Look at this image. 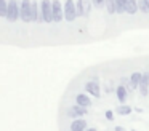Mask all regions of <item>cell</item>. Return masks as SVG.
Segmentation results:
<instances>
[{
    "mask_svg": "<svg viewBox=\"0 0 149 131\" xmlns=\"http://www.w3.org/2000/svg\"><path fill=\"white\" fill-rule=\"evenodd\" d=\"M125 0H116V13L122 15V13H125Z\"/></svg>",
    "mask_w": 149,
    "mask_h": 131,
    "instance_id": "cell-16",
    "label": "cell"
},
{
    "mask_svg": "<svg viewBox=\"0 0 149 131\" xmlns=\"http://www.w3.org/2000/svg\"><path fill=\"white\" fill-rule=\"evenodd\" d=\"M85 93L95 96V98H100L101 96V88H100V85H98V82L90 80V82L85 83Z\"/></svg>",
    "mask_w": 149,
    "mask_h": 131,
    "instance_id": "cell-7",
    "label": "cell"
},
{
    "mask_svg": "<svg viewBox=\"0 0 149 131\" xmlns=\"http://www.w3.org/2000/svg\"><path fill=\"white\" fill-rule=\"evenodd\" d=\"M52 10H53V22H61L64 18V8L61 6L59 0H52Z\"/></svg>",
    "mask_w": 149,
    "mask_h": 131,
    "instance_id": "cell-6",
    "label": "cell"
},
{
    "mask_svg": "<svg viewBox=\"0 0 149 131\" xmlns=\"http://www.w3.org/2000/svg\"><path fill=\"white\" fill-rule=\"evenodd\" d=\"M19 18V3L18 0H8V10H7V19L10 22L18 21Z\"/></svg>",
    "mask_w": 149,
    "mask_h": 131,
    "instance_id": "cell-2",
    "label": "cell"
},
{
    "mask_svg": "<svg viewBox=\"0 0 149 131\" xmlns=\"http://www.w3.org/2000/svg\"><path fill=\"white\" fill-rule=\"evenodd\" d=\"M40 10L45 22H53V10H52V0H42L40 2Z\"/></svg>",
    "mask_w": 149,
    "mask_h": 131,
    "instance_id": "cell-4",
    "label": "cell"
},
{
    "mask_svg": "<svg viewBox=\"0 0 149 131\" xmlns=\"http://www.w3.org/2000/svg\"><path fill=\"white\" fill-rule=\"evenodd\" d=\"M75 10H77V16H85L84 0H75Z\"/></svg>",
    "mask_w": 149,
    "mask_h": 131,
    "instance_id": "cell-15",
    "label": "cell"
},
{
    "mask_svg": "<svg viewBox=\"0 0 149 131\" xmlns=\"http://www.w3.org/2000/svg\"><path fill=\"white\" fill-rule=\"evenodd\" d=\"M106 118H107V120H112V118H114L112 110H106Z\"/></svg>",
    "mask_w": 149,
    "mask_h": 131,
    "instance_id": "cell-22",
    "label": "cell"
},
{
    "mask_svg": "<svg viewBox=\"0 0 149 131\" xmlns=\"http://www.w3.org/2000/svg\"><path fill=\"white\" fill-rule=\"evenodd\" d=\"M132 131H136V130H132Z\"/></svg>",
    "mask_w": 149,
    "mask_h": 131,
    "instance_id": "cell-26",
    "label": "cell"
},
{
    "mask_svg": "<svg viewBox=\"0 0 149 131\" xmlns=\"http://www.w3.org/2000/svg\"><path fill=\"white\" fill-rule=\"evenodd\" d=\"M104 5L107 8V13H111V15L116 13V0H104Z\"/></svg>",
    "mask_w": 149,
    "mask_h": 131,
    "instance_id": "cell-17",
    "label": "cell"
},
{
    "mask_svg": "<svg viewBox=\"0 0 149 131\" xmlns=\"http://www.w3.org/2000/svg\"><path fill=\"white\" fill-rule=\"evenodd\" d=\"M116 94H117V99H119L120 104H125V101H127V94H128V91H127V88L122 85V83H120V85L116 88Z\"/></svg>",
    "mask_w": 149,
    "mask_h": 131,
    "instance_id": "cell-11",
    "label": "cell"
},
{
    "mask_svg": "<svg viewBox=\"0 0 149 131\" xmlns=\"http://www.w3.org/2000/svg\"><path fill=\"white\" fill-rule=\"evenodd\" d=\"M7 10H8V2L0 0V18H7Z\"/></svg>",
    "mask_w": 149,
    "mask_h": 131,
    "instance_id": "cell-18",
    "label": "cell"
},
{
    "mask_svg": "<svg viewBox=\"0 0 149 131\" xmlns=\"http://www.w3.org/2000/svg\"><path fill=\"white\" fill-rule=\"evenodd\" d=\"M114 130H116V131H127L123 126H114Z\"/></svg>",
    "mask_w": 149,
    "mask_h": 131,
    "instance_id": "cell-23",
    "label": "cell"
},
{
    "mask_svg": "<svg viewBox=\"0 0 149 131\" xmlns=\"http://www.w3.org/2000/svg\"><path fill=\"white\" fill-rule=\"evenodd\" d=\"M91 3H93V6H96V8H103L104 6V0H91Z\"/></svg>",
    "mask_w": 149,
    "mask_h": 131,
    "instance_id": "cell-20",
    "label": "cell"
},
{
    "mask_svg": "<svg viewBox=\"0 0 149 131\" xmlns=\"http://www.w3.org/2000/svg\"><path fill=\"white\" fill-rule=\"evenodd\" d=\"M116 112L119 115H130V114H132V107L127 105V104H122V105H119V107L116 109Z\"/></svg>",
    "mask_w": 149,
    "mask_h": 131,
    "instance_id": "cell-14",
    "label": "cell"
},
{
    "mask_svg": "<svg viewBox=\"0 0 149 131\" xmlns=\"http://www.w3.org/2000/svg\"><path fill=\"white\" fill-rule=\"evenodd\" d=\"M64 19L68 22H72L75 18H77V10H75V3L72 0H66L64 3Z\"/></svg>",
    "mask_w": 149,
    "mask_h": 131,
    "instance_id": "cell-3",
    "label": "cell"
},
{
    "mask_svg": "<svg viewBox=\"0 0 149 131\" xmlns=\"http://www.w3.org/2000/svg\"><path fill=\"white\" fill-rule=\"evenodd\" d=\"M144 2H146V3H148V6H149V0H144Z\"/></svg>",
    "mask_w": 149,
    "mask_h": 131,
    "instance_id": "cell-25",
    "label": "cell"
},
{
    "mask_svg": "<svg viewBox=\"0 0 149 131\" xmlns=\"http://www.w3.org/2000/svg\"><path fill=\"white\" fill-rule=\"evenodd\" d=\"M19 18L23 22H32V2L31 0H21Z\"/></svg>",
    "mask_w": 149,
    "mask_h": 131,
    "instance_id": "cell-1",
    "label": "cell"
},
{
    "mask_svg": "<svg viewBox=\"0 0 149 131\" xmlns=\"http://www.w3.org/2000/svg\"><path fill=\"white\" fill-rule=\"evenodd\" d=\"M125 13H128V15H136V11H139L138 0H125Z\"/></svg>",
    "mask_w": 149,
    "mask_h": 131,
    "instance_id": "cell-12",
    "label": "cell"
},
{
    "mask_svg": "<svg viewBox=\"0 0 149 131\" xmlns=\"http://www.w3.org/2000/svg\"><path fill=\"white\" fill-rule=\"evenodd\" d=\"M138 10L141 13H149V6L144 0H138Z\"/></svg>",
    "mask_w": 149,
    "mask_h": 131,
    "instance_id": "cell-19",
    "label": "cell"
},
{
    "mask_svg": "<svg viewBox=\"0 0 149 131\" xmlns=\"http://www.w3.org/2000/svg\"><path fill=\"white\" fill-rule=\"evenodd\" d=\"M84 6H85V16H88V13H90V0H84Z\"/></svg>",
    "mask_w": 149,
    "mask_h": 131,
    "instance_id": "cell-21",
    "label": "cell"
},
{
    "mask_svg": "<svg viewBox=\"0 0 149 131\" xmlns=\"http://www.w3.org/2000/svg\"><path fill=\"white\" fill-rule=\"evenodd\" d=\"M75 104L84 105V107H90V105H91V99H90V96H88L87 93H79V94L75 96Z\"/></svg>",
    "mask_w": 149,
    "mask_h": 131,
    "instance_id": "cell-10",
    "label": "cell"
},
{
    "mask_svg": "<svg viewBox=\"0 0 149 131\" xmlns=\"http://www.w3.org/2000/svg\"><path fill=\"white\" fill-rule=\"evenodd\" d=\"M141 77H143L141 72H133L132 75H130V85H132V89H138L139 83H141Z\"/></svg>",
    "mask_w": 149,
    "mask_h": 131,
    "instance_id": "cell-13",
    "label": "cell"
},
{
    "mask_svg": "<svg viewBox=\"0 0 149 131\" xmlns=\"http://www.w3.org/2000/svg\"><path fill=\"white\" fill-rule=\"evenodd\" d=\"M88 128L85 118H74L71 123V131H85Z\"/></svg>",
    "mask_w": 149,
    "mask_h": 131,
    "instance_id": "cell-9",
    "label": "cell"
},
{
    "mask_svg": "<svg viewBox=\"0 0 149 131\" xmlns=\"http://www.w3.org/2000/svg\"><path fill=\"white\" fill-rule=\"evenodd\" d=\"M138 89H139V94H141V96H148L149 94V72L143 73L141 83H139Z\"/></svg>",
    "mask_w": 149,
    "mask_h": 131,
    "instance_id": "cell-8",
    "label": "cell"
},
{
    "mask_svg": "<svg viewBox=\"0 0 149 131\" xmlns=\"http://www.w3.org/2000/svg\"><path fill=\"white\" fill-rule=\"evenodd\" d=\"M66 114H68V117H71V118H82L84 115L88 114V107L75 104V105H71V107L66 110Z\"/></svg>",
    "mask_w": 149,
    "mask_h": 131,
    "instance_id": "cell-5",
    "label": "cell"
},
{
    "mask_svg": "<svg viewBox=\"0 0 149 131\" xmlns=\"http://www.w3.org/2000/svg\"><path fill=\"white\" fill-rule=\"evenodd\" d=\"M85 131H98V130H96V128H87Z\"/></svg>",
    "mask_w": 149,
    "mask_h": 131,
    "instance_id": "cell-24",
    "label": "cell"
}]
</instances>
